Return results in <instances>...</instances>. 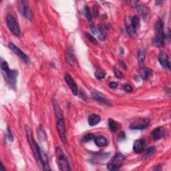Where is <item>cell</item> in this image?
Returning <instances> with one entry per match:
<instances>
[{"instance_id": "1", "label": "cell", "mask_w": 171, "mask_h": 171, "mask_svg": "<svg viewBox=\"0 0 171 171\" xmlns=\"http://www.w3.org/2000/svg\"><path fill=\"white\" fill-rule=\"evenodd\" d=\"M1 73L4 77L5 80L12 88H14L17 76V71L11 70L9 68L8 64L6 61H2L1 63Z\"/></svg>"}, {"instance_id": "2", "label": "cell", "mask_w": 171, "mask_h": 171, "mask_svg": "<svg viewBox=\"0 0 171 171\" xmlns=\"http://www.w3.org/2000/svg\"><path fill=\"white\" fill-rule=\"evenodd\" d=\"M25 132H26V136L27 140L29 143L30 147L32 150L33 156H34L35 160H36L37 162L40 165H41V149L39 148L38 145L37 144L36 142H35L34 138H33L32 132H31V129L29 128L28 126L25 127Z\"/></svg>"}, {"instance_id": "3", "label": "cell", "mask_w": 171, "mask_h": 171, "mask_svg": "<svg viewBox=\"0 0 171 171\" xmlns=\"http://www.w3.org/2000/svg\"><path fill=\"white\" fill-rule=\"evenodd\" d=\"M55 153H56L57 164H58L59 170L61 171L70 170L71 169L69 163L67 162L66 156H65L64 153L60 147H57L55 149Z\"/></svg>"}, {"instance_id": "4", "label": "cell", "mask_w": 171, "mask_h": 171, "mask_svg": "<svg viewBox=\"0 0 171 171\" xmlns=\"http://www.w3.org/2000/svg\"><path fill=\"white\" fill-rule=\"evenodd\" d=\"M124 160V156L120 152L117 153L115 156L111 159V160L107 164V168L109 170H118L122 167Z\"/></svg>"}, {"instance_id": "5", "label": "cell", "mask_w": 171, "mask_h": 171, "mask_svg": "<svg viewBox=\"0 0 171 171\" xmlns=\"http://www.w3.org/2000/svg\"><path fill=\"white\" fill-rule=\"evenodd\" d=\"M6 22L7 27H8L9 30L12 32L13 34L16 35V36H19L21 34L20 29H19L18 22H17L16 19L12 15L9 14L7 15Z\"/></svg>"}, {"instance_id": "6", "label": "cell", "mask_w": 171, "mask_h": 171, "mask_svg": "<svg viewBox=\"0 0 171 171\" xmlns=\"http://www.w3.org/2000/svg\"><path fill=\"white\" fill-rule=\"evenodd\" d=\"M18 9L21 15H22L25 18L31 20L33 17V14L31 9L29 7L28 1H19L18 2Z\"/></svg>"}, {"instance_id": "7", "label": "cell", "mask_w": 171, "mask_h": 171, "mask_svg": "<svg viewBox=\"0 0 171 171\" xmlns=\"http://www.w3.org/2000/svg\"><path fill=\"white\" fill-rule=\"evenodd\" d=\"M56 122L57 130L61 142L63 143H65L66 142V130H65V124L63 117L57 119V120H56Z\"/></svg>"}, {"instance_id": "8", "label": "cell", "mask_w": 171, "mask_h": 171, "mask_svg": "<svg viewBox=\"0 0 171 171\" xmlns=\"http://www.w3.org/2000/svg\"><path fill=\"white\" fill-rule=\"evenodd\" d=\"M150 120L148 118H140L134 121L130 124V128L132 130H143L148 126Z\"/></svg>"}, {"instance_id": "9", "label": "cell", "mask_w": 171, "mask_h": 171, "mask_svg": "<svg viewBox=\"0 0 171 171\" xmlns=\"http://www.w3.org/2000/svg\"><path fill=\"white\" fill-rule=\"evenodd\" d=\"M9 47L15 55H17V56L19 57L21 60L24 61L25 63H28L29 62V58L27 55L23 52L18 47H17L16 45L13 44L12 42H10L9 43Z\"/></svg>"}, {"instance_id": "10", "label": "cell", "mask_w": 171, "mask_h": 171, "mask_svg": "<svg viewBox=\"0 0 171 171\" xmlns=\"http://www.w3.org/2000/svg\"><path fill=\"white\" fill-rule=\"evenodd\" d=\"M156 32V34L152 40V45L156 47H162L164 43V33L163 30Z\"/></svg>"}, {"instance_id": "11", "label": "cell", "mask_w": 171, "mask_h": 171, "mask_svg": "<svg viewBox=\"0 0 171 171\" xmlns=\"http://www.w3.org/2000/svg\"><path fill=\"white\" fill-rule=\"evenodd\" d=\"M158 61L160 65H162L164 68H168V69H170V63L168 61V53H166V51L161 50L159 53L158 55Z\"/></svg>"}, {"instance_id": "12", "label": "cell", "mask_w": 171, "mask_h": 171, "mask_svg": "<svg viewBox=\"0 0 171 171\" xmlns=\"http://www.w3.org/2000/svg\"><path fill=\"white\" fill-rule=\"evenodd\" d=\"M65 80L66 81L67 85L69 86V88L71 89V92L73 95H76L77 94V87L76 83L74 82L73 79L71 76L68 73H66L65 75Z\"/></svg>"}, {"instance_id": "13", "label": "cell", "mask_w": 171, "mask_h": 171, "mask_svg": "<svg viewBox=\"0 0 171 171\" xmlns=\"http://www.w3.org/2000/svg\"><path fill=\"white\" fill-rule=\"evenodd\" d=\"M125 25H126V31L131 37H134L136 35V29L132 26L131 22V17L130 16H126L125 18Z\"/></svg>"}, {"instance_id": "14", "label": "cell", "mask_w": 171, "mask_h": 171, "mask_svg": "<svg viewBox=\"0 0 171 171\" xmlns=\"http://www.w3.org/2000/svg\"><path fill=\"white\" fill-rule=\"evenodd\" d=\"M145 140L141 138L136 140L133 144V150L136 153H141L144 150Z\"/></svg>"}, {"instance_id": "15", "label": "cell", "mask_w": 171, "mask_h": 171, "mask_svg": "<svg viewBox=\"0 0 171 171\" xmlns=\"http://www.w3.org/2000/svg\"><path fill=\"white\" fill-rule=\"evenodd\" d=\"M165 134H166V132L163 127H158L152 131V136L154 140H158L163 138Z\"/></svg>"}, {"instance_id": "16", "label": "cell", "mask_w": 171, "mask_h": 171, "mask_svg": "<svg viewBox=\"0 0 171 171\" xmlns=\"http://www.w3.org/2000/svg\"><path fill=\"white\" fill-rule=\"evenodd\" d=\"M52 105H53V111H54V114H55V116L56 120L59 118H63V114L61 113V110L60 107H59V105L56 100L55 99H53L52 100Z\"/></svg>"}, {"instance_id": "17", "label": "cell", "mask_w": 171, "mask_h": 171, "mask_svg": "<svg viewBox=\"0 0 171 171\" xmlns=\"http://www.w3.org/2000/svg\"><path fill=\"white\" fill-rule=\"evenodd\" d=\"M41 162L42 165V169L44 170H49L48 164V158L45 153L41 150Z\"/></svg>"}, {"instance_id": "18", "label": "cell", "mask_w": 171, "mask_h": 171, "mask_svg": "<svg viewBox=\"0 0 171 171\" xmlns=\"http://www.w3.org/2000/svg\"><path fill=\"white\" fill-rule=\"evenodd\" d=\"M94 142L97 146L99 147H104L107 146L108 144V140L107 139L103 136H97L94 137Z\"/></svg>"}, {"instance_id": "19", "label": "cell", "mask_w": 171, "mask_h": 171, "mask_svg": "<svg viewBox=\"0 0 171 171\" xmlns=\"http://www.w3.org/2000/svg\"><path fill=\"white\" fill-rule=\"evenodd\" d=\"M88 124L90 126H96V124H98V123L100 122V117L99 115L96 114H91L90 116L88 117Z\"/></svg>"}, {"instance_id": "20", "label": "cell", "mask_w": 171, "mask_h": 171, "mask_svg": "<svg viewBox=\"0 0 171 171\" xmlns=\"http://www.w3.org/2000/svg\"><path fill=\"white\" fill-rule=\"evenodd\" d=\"M145 56H146V49L144 48H141L138 51V55H137L138 62L140 65H142L145 59Z\"/></svg>"}, {"instance_id": "21", "label": "cell", "mask_w": 171, "mask_h": 171, "mask_svg": "<svg viewBox=\"0 0 171 171\" xmlns=\"http://www.w3.org/2000/svg\"><path fill=\"white\" fill-rule=\"evenodd\" d=\"M136 9L139 13H140L142 16H146L147 13H148L149 9L148 7L143 5H138L136 6Z\"/></svg>"}, {"instance_id": "22", "label": "cell", "mask_w": 171, "mask_h": 171, "mask_svg": "<svg viewBox=\"0 0 171 171\" xmlns=\"http://www.w3.org/2000/svg\"><path fill=\"white\" fill-rule=\"evenodd\" d=\"M65 57H66V60L69 64L73 65H75V57L73 56V53L71 52L70 51H67L65 54Z\"/></svg>"}, {"instance_id": "23", "label": "cell", "mask_w": 171, "mask_h": 171, "mask_svg": "<svg viewBox=\"0 0 171 171\" xmlns=\"http://www.w3.org/2000/svg\"><path fill=\"white\" fill-rule=\"evenodd\" d=\"M155 148L154 146H151V147H149L146 149V150L144 151V155H143V158L144 159H146L150 157L151 155L154 154V152H155Z\"/></svg>"}, {"instance_id": "24", "label": "cell", "mask_w": 171, "mask_h": 171, "mask_svg": "<svg viewBox=\"0 0 171 171\" xmlns=\"http://www.w3.org/2000/svg\"><path fill=\"white\" fill-rule=\"evenodd\" d=\"M92 98L99 102L102 103V104H108V102H107V101L105 100L102 96H101L100 95L97 94V93H93Z\"/></svg>"}, {"instance_id": "25", "label": "cell", "mask_w": 171, "mask_h": 171, "mask_svg": "<svg viewBox=\"0 0 171 171\" xmlns=\"http://www.w3.org/2000/svg\"><path fill=\"white\" fill-rule=\"evenodd\" d=\"M152 70L148 68H144V70L142 71V77L144 79H146L150 77L151 75H152Z\"/></svg>"}, {"instance_id": "26", "label": "cell", "mask_w": 171, "mask_h": 171, "mask_svg": "<svg viewBox=\"0 0 171 171\" xmlns=\"http://www.w3.org/2000/svg\"><path fill=\"white\" fill-rule=\"evenodd\" d=\"M82 13L88 21L91 20V19H92V15H91L90 9H89L88 6H85L83 7V9H82Z\"/></svg>"}, {"instance_id": "27", "label": "cell", "mask_w": 171, "mask_h": 171, "mask_svg": "<svg viewBox=\"0 0 171 171\" xmlns=\"http://www.w3.org/2000/svg\"><path fill=\"white\" fill-rule=\"evenodd\" d=\"M94 138V135L92 133H88V134L83 135L82 138H81V141H82L83 142H88Z\"/></svg>"}, {"instance_id": "28", "label": "cell", "mask_w": 171, "mask_h": 171, "mask_svg": "<svg viewBox=\"0 0 171 171\" xmlns=\"http://www.w3.org/2000/svg\"><path fill=\"white\" fill-rule=\"evenodd\" d=\"M109 128H110V130L112 131V132H116L118 129V124L117 122H115L114 120H112V119H110L109 120Z\"/></svg>"}, {"instance_id": "29", "label": "cell", "mask_w": 171, "mask_h": 171, "mask_svg": "<svg viewBox=\"0 0 171 171\" xmlns=\"http://www.w3.org/2000/svg\"><path fill=\"white\" fill-rule=\"evenodd\" d=\"M98 37L101 41H104L106 39V34H105L104 29L100 26V25H98Z\"/></svg>"}, {"instance_id": "30", "label": "cell", "mask_w": 171, "mask_h": 171, "mask_svg": "<svg viewBox=\"0 0 171 171\" xmlns=\"http://www.w3.org/2000/svg\"><path fill=\"white\" fill-rule=\"evenodd\" d=\"M131 22H132V26L136 29L139 24V17L137 15H134L131 18Z\"/></svg>"}, {"instance_id": "31", "label": "cell", "mask_w": 171, "mask_h": 171, "mask_svg": "<svg viewBox=\"0 0 171 171\" xmlns=\"http://www.w3.org/2000/svg\"><path fill=\"white\" fill-rule=\"evenodd\" d=\"M154 29L156 31L163 30V24L162 21H158L154 25Z\"/></svg>"}, {"instance_id": "32", "label": "cell", "mask_w": 171, "mask_h": 171, "mask_svg": "<svg viewBox=\"0 0 171 171\" xmlns=\"http://www.w3.org/2000/svg\"><path fill=\"white\" fill-rule=\"evenodd\" d=\"M114 75L115 76H116L118 79H122V77H123V75L121 71L116 68V67H114Z\"/></svg>"}, {"instance_id": "33", "label": "cell", "mask_w": 171, "mask_h": 171, "mask_svg": "<svg viewBox=\"0 0 171 171\" xmlns=\"http://www.w3.org/2000/svg\"><path fill=\"white\" fill-rule=\"evenodd\" d=\"M95 76H96V78H98V79H102L103 78H104L105 74L104 72L98 70V71H96V73H95Z\"/></svg>"}, {"instance_id": "34", "label": "cell", "mask_w": 171, "mask_h": 171, "mask_svg": "<svg viewBox=\"0 0 171 171\" xmlns=\"http://www.w3.org/2000/svg\"><path fill=\"white\" fill-rule=\"evenodd\" d=\"M85 35H86L87 38H88L89 39V40H90L91 41V42L93 43L95 45L97 44V41H96V38L93 37L92 35L90 34V33H85Z\"/></svg>"}, {"instance_id": "35", "label": "cell", "mask_w": 171, "mask_h": 171, "mask_svg": "<svg viewBox=\"0 0 171 171\" xmlns=\"http://www.w3.org/2000/svg\"><path fill=\"white\" fill-rule=\"evenodd\" d=\"M125 137H126V136H125L124 132H120L118 134V137H117V138H118V141H120V140H124V139L125 138Z\"/></svg>"}, {"instance_id": "36", "label": "cell", "mask_w": 171, "mask_h": 171, "mask_svg": "<svg viewBox=\"0 0 171 171\" xmlns=\"http://www.w3.org/2000/svg\"><path fill=\"white\" fill-rule=\"evenodd\" d=\"M93 13H94V15L95 17H98V15L99 14V9H98V7L96 6V5H95V6L93 7Z\"/></svg>"}, {"instance_id": "37", "label": "cell", "mask_w": 171, "mask_h": 171, "mask_svg": "<svg viewBox=\"0 0 171 171\" xmlns=\"http://www.w3.org/2000/svg\"><path fill=\"white\" fill-rule=\"evenodd\" d=\"M90 29H91V31H92V32L93 33H94V34H96V33H97L96 27V26H95V25L94 24V23H91Z\"/></svg>"}, {"instance_id": "38", "label": "cell", "mask_w": 171, "mask_h": 171, "mask_svg": "<svg viewBox=\"0 0 171 171\" xmlns=\"http://www.w3.org/2000/svg\"><path fill=\"white\" fill-rule=\"evenodd\" d=\"M124 88L125 91H126V92H130L132 90V88L131 87V85H124Z\"/></svg>"}, {"instance_id": "39", "label": "cell", "mask_w": 171, "mask_h": 171, "mask_svg": "<svg viewBox=\"0 0 171 171\" xmlns=\"http://www.w3.org/2000/svg\"><path fill=\"white\" fill-rule=\"evenodd\" d=\"M109 86L111 88H116L117 86H118V84L114 81H112V82H110V84H109Z\"/></svg>"}, {"instance_id": "40", "label": "cell", "mask_w": 171, "mask_h": 171, "mask_svg": "<svg viewBox=\"0 0 171 171\" xmlns=\"http://www.w3.org/2000/svg\"><path fill=\"white\" fill-rule=\"evenodd\" d=\"M7 132H8V138L9 140L10 141H12L13 140V136H12V134H11L10 130H9V128H7Z\"/></svg>"}, {"instance_id": "41", "label": "cell", "mask_w": 171, "mask_h": 171, "mask_svg": "<svg viewBox=\"0 0 171 171\" xmlns=\"http://www.w3.org/2000/svg\"><path fill=\"white\" fill-rule=\"evenodd\" d=\"M120 65H121V66H122L124 69H127L126 65V64H125V63L123 61H120Z\"/></svg>"}]
</instances>
